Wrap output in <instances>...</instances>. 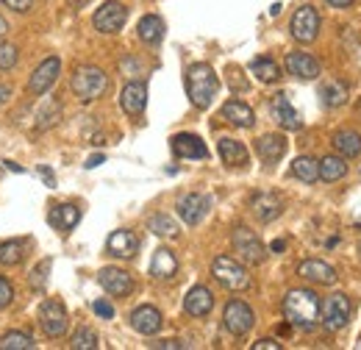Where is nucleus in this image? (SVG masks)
Masks as SVG:
<instances>
[{
	"label": "nucleus",
	"mask_w": 361,
	"mask_h": 350,
	"mask_svg": "<svg viewBox=\"0 0 361 350\" xmlns=\"http://www.w3.org/2000/svg\"><path fill=\"white\" fill-rule=\"evenodd\" d=\"M359 109H361V103H359Z\"/></svg>",
	"instance_id": "nucleus-55"
},
{
	"label": "nucleus",
	"mask_w": 361,
	"mask_h": 350,
	"mask_svg": "<svg viewBox=\"0 0 361 350\" xmlns=\"http://www.w3.org/2000/svg\"><path fill=\"white\" fill-rule=\"evenodd\" d=\"M0 175H3V167H0Z\"/></svg>",
	"instance_id": "nucleus-54"
},
{
	"label": "nucleus",
	"mask_w": 361,
	"mask_h": 350,
	"mask_svg": "<svg viewBox=\"0 0 361 350\" xmlns=\"http://www.w3.org/2000/svg\"><path fill=\"white\" fill-rule=\"evenodd\" d=\"M283 248H286V242H283V239H275V242H272V253H281Z\"/></svg>",
	"instance_id": "nucleus-50"
},
{
	"label": "nucleus",
	"mask_w": 361,
	"mask_h": 350,
	"mask_svg": "<svg viewBox=\"0 0 361 350\" xmlns=\"http://www.w3.org/2000/svg\"><path fill=\"white\" fill-rule=\"evenodd\" d=\"M250 73H253L262 84H272V81L281 78V67L272 61L270 56H259V59H253V61H250Z\"/></svg>",
	"instance_id": "nucleus-33"
},
{
	"label": "nucleus",
	"mask_w": 361,
	"mask_h": 350,
	"mask_svg": "<svg viewBox=\"0 0 361 350\" xmlns=\"http://www.w3.org/2000/svg\"><path fill=\"white\" fill-rule=\"evenodd\" d=\"M17 64V47L8 42H0V70H11Z\"/></svg>",
	"instance_id": "nucleus-39"
},
{
	"label": "nucleus",
	"mask_w": 361,
	"mask_h": 350,
	"mask_svg": "<svg viewBox=\"0 0 361 350\" xmlns=\"http://www.w3.org/2000/svg\"><path fill=\"white\" fill-rule=\"evenodd\" d=\"M256 153H259V159H262L264 164L281 162L283 153H286V136H281V133H264V136H259Z\"/></svg>",
	"instance_id": "nucleus-22"
},
{
	"label": "nucleus",
	"mask_w": 361,
	"mask_h": 350,
	"mask_svg": "<svg viewBox=\"0 0 361 350\" xmlns=\"http://www.w3.org/2000/svg\"><path fill=\"white\" fill-rule=\"evenodd\" d=\"M11 301H14V289H11V284L0 275V308H6Z\"/></svg>",
	"instance_id": "nucleus-40"
},
{
	"label": "nucleus",
	"mask_w": 361,
	"mask_h": 350,
	"mask_svg": "<svg viewBox=\"0 0 361 350\" xmlns=\"http://www.w3.org/2000/svg\"><path fill=\"white\" fill-rule=\"evenodd\" d=\"M173 153L180 159H206L209 147L203 145V139L197 133H176L173 136Z\"/></svg>",
	"instance_id": "nucleus-20"
},
{
	"label": "nucleus",
	"mask_w": 361,
	"mask_h": 350,
	"mask_svg": "<svg viewBox=\"0 0 361 350\" xmlns=\"http://www.w3.org/2000/svg\"><path fill=\"white\" fill-rule=\"evenodd\" d=\"M126 20H128V8L123 3H117V0H109V3H103L94 11V20L92 23H94V28L100 34H117L126 25Z\"/></svg>",
	"instance_id": "nucleus-10"
},
{
	"label": "nucleus",
	"mask_w": 361,
	"mask_h": 350,
	"mask_svg": "<svg viewBox=\"0 0 361 350\" xmlns=\"http://www.w3.org/2000/svg\"><path fill=\"white\" fill-rule=\"evenodd\" d=\"M292 173L298 175L303 183H314V181H319V162L312 156H300V159L292 162Z\"/></svg>",
	"instance_id": "nucleus-34"
},
{
	"label": "nucleus",
	"mask_w": 361,
	"mask_h": 350,
	"mask_svg": "<svg viewBox=\"0 0 361 350\" xmlns=\"http://www.w3.org/2000/svg\"><path fill=\"white\" fill-rule=\"evenodd\" d=\"M39 325L45 331V337L50 339H59L67 334V325H70V317H67V308L61 306L59 301H45L39 308Z\"/></svg>",
	"instance_id": "nucleus-9"
},
{
	"label": "nucleus",
	"mask_w": 361,
	"mask_h": 350,
	"mask_svg": "<svg viewBox=\"0 0 361 350\" xmlns=\"http://www.w3.org/2000/svg\"><path fill=\"white\" fill-rule=\"evenodd\" d=\"M59 73H61V61H59L56 56H47L45 61L34 70V76L28 78V92H31L34 97H42L47 89L56 84Z\"/></svg>",
	"instance_id": "nucleus-12"
},
{
	"label": "nucleus",
	"mask_w": 361,
	"mask_h": 350,
	"mask_svg": "<svg viewBox=\"0 0 361 350\" xmlns=\"http://www.w3.org/2000/svg\"><path fill=\"white\" fill-rule=\"evenodd\" d=\"M161 37H164V23H161V17L145 14V17L139 20V40L145 44H159Z\"/></svg>",
	"instance_id": "nucleus-29"
},
{
	"label": "nucleus",
	"mask_w": 361,
	"mask_h": 350,
	"mask_svg": "<svg viewBox=\"0 0 361 350\" xmlns=\"http://www.w3.org/2000/svg\"><path fill=\"white\" fill-rule=\"evenodd\" d=\"M59 117H61V106H59L56 100H50V103H47V109H42V111H39V117H37V120H39V123H37V131L50 128L53 123H59Z\"/></svg>",
	"instance_id": "nucleus-38"
},
{
	"label": "nucleus",
	"mask_w": 361,
	"mask_h": 350,
	"mask_svg": "<svg viewBox=\"0 0 361 350\" xmlns=\"http://www.w3.org/2000/svg\"><path fill=\"white\" fill-rule=\"evenodd\" d=\"M70 89L75 92V97H78L81 103H92V100H97V97L109 89V76H106L100 67L84 64V67H78V70L73 73Z\"/></svg>",
	"instance_id": "nucleus-3"
},
{
	"label": "nucleus",
	"mask_w": 361,
	"mask_h": 350,
	"mask_svg": "<svg viewBox=\"0 0 361 350\" xmlns=\"http://www.w3.org/2000/svg\"><path fill=\"white\" fill-rule=\"evenodd\" d=\"M289 31L298 42L309 44L317 40L319 34V14H317L314 6H300L295 14H292V23H289Z\"/></svg>",
	"instance_id": "nucleus-7"
},
{
	"label": "nucleus",
	"mask_w": 361,
	"mask_h": 350,
	"mask_svg": "<svg viewBox=\"0 0 361 350\" xmlns=\"http://www.w3.org/2000/svg\"><path fill=\"white\" fill-rule=\"evenodd\" d=\"M78 219H81V209H78V206H73V203H61V206H56V209L50 212L47 222H50L56 231L70 234V231L78 225Z\"/></svg>",
	"instance_id": "nucleus-26"
},
{
	"label": "nucleus",
	"mask_w": 361,
	"mask_h": 350,
	"mask_svg": "<svg viewBox=\"0 0 361 350\" xmlns=\"http://www.w3.org/2000/svg\"><path fill=\"white\" fill-rule=\"evenodd\" d=\"M325 3H331V6H336V8H350V6H353V0H325Z\"/></svg>",
	"instance_id": "nucleus-47"
},
{
	"label": "nucleus",
	"mask_w": 361,
	"mask_h": 350,
	"mask_svg": "<svg viewBox=\"0 0 361 350\" xmlns=\"http://www.w3.org/2000/svg\"><path fill=\"white\" fill-rule=\"evenodd\" d=\"M231 242H233V251L242 256V262L262 264L264 259H267V248H264V245H262V239H259L250 228H245V225H239V228L233 231Z\"/></svg>",
	"instance_id": "nucleus-5"
},
{
	"label": "nucleus",
	"mask_w": 361,
	"mask_h": 350,
	"mask_svg": "<svg viewBox=\"0 0 361 350\" xmlns=\"http://www.w3.org/2000/svg\"><path fill=\"white\" fill-rule=\"evenodd\" d=\"M120 106H123L126 114L139 117V114L145 111V106H147V87H145L142 81L126 84V87H123V95H120Z\"/></svg>",
	"instance_id": "nucleus-19"
},
{
	"label": "nucleus",
	"mask_w": 361,
	"mask_h": 350,
	"mask_svg": "<svg viewBox=\"0 0 361 350\" xmlns=\"http://www.w3.org/2000/svg\"><path fill=\"white\" fill-rule=\"evenodd\" d=\"M161 311L153 306H139L134 308V314H131V328H134L136 334H142V337H153V334H159L161 331Z\"/></svg>",
	"instance_id": "nucleus-16"
},
{
	"label": "nucleus",
	"mask_w": 361,
	"mask_h": 350,
	"mask_svg": "<svg viewBox=\"0 0 361 350\" xmlns=\"http://www.w3.org/2000/svg\"><path fill=\"white\" fill-rule=\"evenodd\" d=\"M94 314H97V317H103V320H111V317H114V306H111V303H109V301H94Z\"/></svg>",
	"instance_id": "nucleus-43"
},
{
	"label": "nucleus",
	"mask_w": 361,
	"mask_h": 350,
	"mask_svg": "<svg viewBox=\"0 0 361 350\" xmlns=\"http://www.w3.org/2000/svg\"><path fill=\"white\" fill-rule=\"evenodd\" d=\"M183 308H186V314H192V317H206V314L214 308V295H212L206 286H195V289H189V295H186V301H183Z\"/></svg>",
	"instance_id": "nucleus-25"
},
{
	"label": "nucleus",
	"mask_w": 361,
	"mask_h": 350,
	"mask_svg": "<svg viewBox=\"0 0 361 350\" xmlns=\"http://www.w3.org/2000/svg\"><path fill=\"white\" fill-rule=\"evenodd\" d=\"M319 97H322V103H325L328 109H339V106H345V103H348L350 89L345 87L342 81L331 78V81H325V84L319 87Z\"/></svg>",
	"instance_id": "nucleus-28"
},
{
	"label": "nucleus",
	"mask_w": 361,
	"mask_h": 350,
	"mask_svg": "<svg viewBox=\"0 0 361 350\" xmlns=\"http://www.w3.org/2000/svg\"><path fill=\"white\" fill-rule=\"evenodd\" d=\"M106 251H109L111 256H117V259H134L136 251H139V239H136L134 231L120 228V231H114V234L109 236Z\"/></svg>",
	"instance_id": "nucleus-17"
},
{
	"label": "nucleus",
	"mask_w": 361,
	"mask_h": 350,
	"mask_svg": "<svg viewBox=\"0 0 361 350\" xmlns=\"http://www.w3.org/2000/svg\"><path fill=\"white\" fill-rule=\"evenodd\" d=\"M176 272H178V259H176V253H173L170 248H159V251L153 253V262H150V275L159 278V281H167V278H173Z\"/></svg>",
	"instance_id": "nucleus-24"
},
{
	"label": "nucleus",
	"mask_w": 361,
	"mask_h": 350,
	"mask_svg": "<svg viewBox=\"0 0 361 350\" xmlns=\"http://www.w3.org/2000/svg\"><path fill=\"white\" fill-rule=\"evenodd\" d=\"M272 117L278 120V126H283L286 131H300L303 128V120L298 114V109L289 103V97L283 92H278L272 97Z\"/></svg>",
	"instance_id": "nucleus-14"
},
{
	"label": "nucleus",
	"mask_w": 361,
	"mask_h": 350,
	"mask_svg": "<svg viewBox=\"0 0 361 350\" xmlns=\"http://www.w3.org/2000/svg\"><path fill=\"white\" fill-rule=\"evenodd\" d=\"M319 311H322V325L328 331H339V328L348 325L353 308H350V298L348 295L336 292V295L325 298V303H319Z\"/></svg>",
	"instance_id": "nucleus-6"
},
{
	"label": "nucleus",
	"mask_w": 361,
	"mask_h": 350,
	"mask_svg": "<svg viewBox=\"0 0 361 350\" xmlns=\"http://www.w3.org/2000/svg\"><path fill=\"white\" fill-rule=\"evenodd\" d=\"M217 147H220V159L226 162L228 167H245L247 164V147L242 142H236L231 136H223Z\"/></svg>",
	"instance_id": "nucleus-27"
},
{
	"label": "nucleus",
	"mask_w": 361,
	"mask_h": 350,
	"mask_svg": "<svg viewBox=\"0 0 361 350\" xmlns=\"http://www.w3.org/2000/svg\"><path fill=\"white\" fill-rule=\"evenodd\" d=\"M286 73L295 76V78L312 81V78L319 76V61L312 53H306V50H295V53L286 56Z\"/></svg>",
	"instance_id": "nucleus-13"
},
{
	"label": "nucleus",
	"mask_w": 361,
	"mask_h": 350,
	"mask_svg": "<svg viewBox=\"0 0 361 350\" xmlns=\"http://www.w3.org/2000/svg\"><path fill=\"white\" fill-rule=\"evenodd\" d=\"M253 350H281V345H278L275 339H259V342L253 345Z\"/></svg>",
	"instance_id": "nucleus-45"
},
{
	"label": "nucleus",
	"mask_w": 361,
	"mask_h": 350,
	"mask_svg": "<svg viewBox=\"0 0 361 350\" xmlns=\"http://www.w3.org/2000/svg\"><path fill=\"white\" fill-rule=\"evenodd\" d=\"M348 175V162L345 156H325L319 162V178L325 183H334V181H342Z\"/></svg>",
	"instance_id": "nucleus-30"
},
{
	"label": "nucleus",
	"mask_w": 361,
	"mask_h": 350,
	"mask_svg": "<svg viewBox=\"0 0 361 350\" xmlns=\"http://www.w3.org/2000/svg\"><path fill=\"white\" fill-rule=\"evenodd\" d=\"M217 89H220V78L212 64L200 61L186 70V92H189V100L195 109H209L212 100L217 97Z\"/></svg>",
	"instance_id": "nucleus-2"
},
{
	"label": "nucleus",
	"mask_w": 361,
	"mask_h": 350,
	"mask_svg": "<svg viewBox=\"0 0 361 350\" xmlns=\"http://www.w3.org/2000/svg\"><path fill=\"white\" fill-rule=\"evenodd\" d=\"M212 275H214L226 289H231V292H245V289H250V275H247V270L239 262H233L231 256H217V259L212 262Z\"/></svg>",
	"instance_id": "nucleus-4"
},
{
	"label": "nucleus",
	"mask_w": 361,
	"mask_h": 350,
	"mask_svg": "<svg viewBox=\"0 0 361 350\" xmlns=\"http://www.w3.org/2000/svg\"><path fill=\"white\" fill-rule=\"evenodd\" d=\"M97 164H103V153H97V156H92L90 162H87V170H92V167H97Z\"/></svg>",
	"instance_id": "nucleus-49"
},
{
	"label": "nucleus",
	"mask_w": 361,
	"mask_h": 350,
	"mask_svg": "<svg viewBox=\"0 0 361 350\" xmlns=\"http://www.w3.org/2000/svg\"><path fill=\"white\" fill-rule=\"evenodd\" d=\"M47 270H50V262H42L37 270H34V272H31V284H34L37 289H42V286H45V272H47Z\"/></svg>",
	"instance_id": "nucleus-41"
},
{
	"label": "nucleus",
	"mask_w": 361,
	"mask_h": 350,
	"mask_svg": "<svg viewBox=\"0 0 361 350\" xmlns=\"http://www.w3.org/2000/svg\"><path fill=\"white\" fill-rule=\"evenodd\" d=\"M70 348L73 350H94L97 348V334L92 328H78L70 339Z\"/></svg>",
	"instance_id": "nucleus-37"
},
{
	"label": "nucleus",
	"mask_w": 361,
	"mask_h": 350,
	"mask_svg": "<svg viewBox=\"0 0 361 350\" xmlns=\"http://www.w3.org/2000/svg\"><path fill=\"white\" fill-rule=\"evenodd\" d=\"M28 242L25 239H11V242H0V264L3 267H17L25 259Z\"/></svg>",
	"instance_id": "nucleus-32"
},
{
	"label": "nucleus",
	"mask_w": 361,
	"mask_h": 350,
	"mask_svg": "<svg viewBox=\"0 0 361 350\" xmlns=\"http://www.w3.org/2000/svg\"><path fill=\"white\" fill-rule=\"evenodd\" d=\"M8 97H11V87H6V84H0V106H3V103H6Z\"/></svg>",
	"instance_id": "nucleus-48"
},
{
	"label": "nucleus",
	"mask_w": 361,
	"mask_h": 350,
	"mask_svg": "<svg viewBox=\"0 0 361 350\" xmlns=\"http://www.w3.org/2000/svg\"><path fill=\"white\" fill-rule=\"evenodd\" d=\"M0 350H34V337L25 331H8L0 339Z\"/></svg>",
	"instance_id": "nucleus-35"
},
{
	"label": "nucleus",
	"mask_w": 361,
	"mask_h": 350,
	"mask_svg": "<svg viewBox=\"0 0 361 350\" xmlns=\"http://www.w3.org/2000/svg\"><path fill=\"white\" fill-rule=\"evenodd\" d=\"M223 120H228V123L236 126V128H253L256 114H253V109H250L247 103H242V100H228L226 106H223Z\"/></svg>",
	"instance_id": "nucleus-23"
},
{
	"label": "nucleus",
	"mask_w": 361,
	"mask_h": 350,
	"mask_svg": "<svg viewBox=\"0 0 361 350\" xmlns=\"http://www.w3.org/2000/svg\"><path fill=\"white\" fill-rule=\"evenodd\" d=\"M206 212H209V198L206 195L189 192L178 200V215L186 225H197L200 219L206 217Z\"/></svg>",
	"instance_id": "nucleus-15"
},
{
	"label": "nucleus",
	"mask_w": 361,
	"mask_h": 350,
	"mask_svg": "<svg viewBox=\"0 0 361 350\" xmlns=\"http://www.w3.org/2000/svg\"><path fill=\"white\" fill-rule=\"evenodd\" d=\"M6 34H8V23H6V20H3V17H0V40H3V37H6Z\"/></svg>",
	"instance_id": "nucleus-51"
},
{
	"label": "nucleus",
	"mask_w": 361,
	"mask_h": 350,
	"mask_svg": "<svg viewBox=\"0 0 361 350\" xmlns=\"http://www.w3.org/2000/svg\"><path fill=\"white\" fill-rule=\"evenodd\" d=\"M253 322H256V314H253V308L247 306L245 301H231L226 311H223V325H226L228 334H233V337H245L253 328Z\"/></svg>",
	"instance_id": "nucleus-8"
},
{
	"label": "nucleus",
	"mask_w": 361,
	"mask_h": 350,
	"mask_svg": "<svg viewBox=\"0 0 361 350\" xmlns=\"http://www.w3.org/2000/svg\"><path fill=\"white\" fill-rule=\"evenodd\" d=\"M6 167H8V170H14V173H25V170H23V167H20V164H14V162H8V164H6Z\"/></svg>",
	"instance_id": "nucleus-52"
},
{
	"label": "nucleus",
	"mask_w": 361,
	"mask_h": 350,
	"mask_svg": "<svg viewBox=\"0 0 361 350\" xmlns=\"http://www.w3.org/2000/svg\"><path fill=\"white\" fill-rule=\"evenodd\" d=\"M3 6H8L11 11H17V14H25V11H31V6H34V0H0Z\"/></svg>",
	"instance_id": "nucleus-42"
},
{
	"label": "nucleus",
	"mask_w": 361,
	"mask_h": 350,
	"mask_svg": "<svg viewBox=\"0 0 361 350\" xmlns=\"http://www.w3.org/2000/svg\"><path fill=\"white\" fill-rule=\"evenodd\" d=\"M283 317L292 328L314 331L319 320V298L312 289H292L283 298Z\"/></svg>",
	"instance_id": "nucleus-1"
},
{
	"label": "nucleus",
	"mask_w": 361,
	"mask_h": 350,
	"mask_svg": "<svg viewBox=\"0 0 361 350\" xmlns=\"http://www.w3.org/2000/svg\"><path fill=\"white\" fill-rule=\"evenodd\" d=\"M147 225H150V231L156 236H178V222L170 215H153L147 219Z\"/></svg>",
	"instance_id": "nucleus-36"
},
{
	"label": "nucleus",
	"mask_w": 361,
	"mask_h": 350,
	"mask_svg": "<svg viewBox=\"0 0 361 350\" xmlns=\"http://www.w3.org/2000/svg\"><path fill=\"white\" fill-rule=\"evenodd\" d=\"M334 147L345 159H356L361 153V136L356 131H336L334 133Z\"/></svg>",
	"instance_id": "nucleus-31"
},
{
	"label": "nucleus",
	"mask_w": 361,
	"mask_h": 350,
	"mask_svg": "<svg viewBox=\"0 0 361 350\" xmlns=\"http://www.w3.org/2000/svg\"><path fill=\"white\" fill-rule=\"evenodd\" d=\"M87 3H90V0H70L73 8H81V6H87Z\"/></svg>",
	"instance_id": "nucleus-53"
},
{
	"label": "nucleus",
	"mask_w": 361,
	"mask_h": 350,
	"mask_svg": "<svg viewBox=\"0 0 361 350\" xmlns=\"http://www.w3.org/2000/svg\"><path fill=\"white\" fill-rule=\"evenodd\" d=\"M250 209H253L256 219L272 222V219H278L283 215V200H281L278 195H272V192H262V195H256V198L250 200Z\"/></svg>",
	"instance_id": "nucleus-21"
},
{
	"label": "nucleus",
	"mask_w": 361,
	"mask_h": 350,
	"mask_svg": "<svg viewBox=\"0 0 361 350\" xmlns=\"http://www.w3.org/2000/svg\"><path fill=\"white\" fill-rule=\"evenodd\" d=\"M39 175L45 178L47 186H56V175H53V170H50V167H45V164H42V167H39Z\"/></svg>",
	"instance_id": "nucleus-46"
},
{
	"label": "nucleus",
	"mask_w": 361,
	"mask_h": 350,
	"mask_svg": "<svg viewBox=\"0 0 361 350\" xmlns=\"http://www.w3.org/2000/svg\"><path fill=\"white\" fill-rule=\"evenodd\" d=\"M153 348H161V350H178V348H186L183 342L178 339H161V342H153Z\"/></svg>",
	"instance_id": "nucleus-44"
},
{
	"label": "nucleus",
	"mask_w": 361,
	"mask_h": 350,
	"mask_svg": "<svg viewBox=\"0 0 361 350\" xmlns=\"http://www.w3.org/2000/svg\"><path fill=\"white\" fill-rule=\"evenodd\" d=\"M97 281H100V286H103L109 295H114V298H126V295L134 292V278H131V272H126V270H120V267H103V270L97 272Z\"/></svg>",
	"instance_id": "nucleus-11"
},
{
	"label": "nucleus",
	"mask_w": 361,
	"mask_h": 350,
	"mask_svg": "<svg viewBox=\"0 0 361 350\" xmlns=\"http://www.w3.org/2000/svg\"><path fill=\"white\" fill-rule=\"evenodd\" d=\"M298 275L306 278L309 284H322V286H331L336 281V270L331 264L319 262V259H306L298 267Z\"/></svg>",
	"instance_id": "nucleus-18"
}]
</instances>
